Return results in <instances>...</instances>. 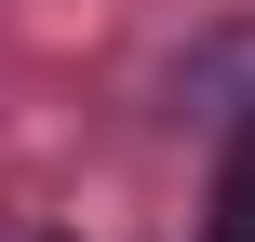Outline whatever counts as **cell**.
I'll use <instances>...</instances> for the list:
<instances>
[{
	"label": "cell",
	"mask_w": 255,
	"mask_h": 242,
	"mask_svg": "<svg viewBox=\"0 0 255 242\" xmlns=\"http://www.w3.org/2000/svg\"><path fill=\"white\" fill-rule=\"evenodd\" d=\"M215 229H229V242H255V135L229 148V175H215Z\"/></svg>",
	"instance_id": "obj_1"
}]
</instances>
